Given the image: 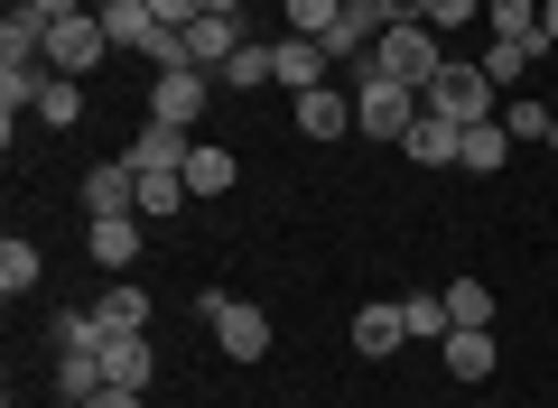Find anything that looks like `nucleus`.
Listing matches in <instances>:
<instances>
[{
  "label": "nucleus",
  "mask_w": 558,
  "mask_h": 408,
  "mask_svg": "<svg viewBox=\"0 0 558 408\" xmlns=\"http://www.w3.org/2000/svg\"><path fill=\"white\" fill-rule=\"evenodd\" d=\"M539 57H549V38H494V47H484V75H494V84H521V75H531V65Z\"/></svg>",
  "instance_id": "nucleus-17"
},
{
  "label": "nucleus",
  "mask_w": 558,
  "mask_h": 408,
  "mask_svg": "<svg viewBox=\"0 0 558 408\" xmlns=\"http://www.w3.org/2000/svg\"><path fill=\"white\" fill-rule=\"evenodd\" d=\"M84 10H121V0H84Z\"/></svg>",
  "instance_id": "nucleus-38"
},
{
  "label": "nucleus",
  "mask_w": 558,
  "mask_h": 408,
  "mask_svg": "<svg viewBox=\"0 0 558 408\" xmlns=\"http://www.w3.org/2000/svg\"><path fill=\"white\" fill-rule=\"evenodd\" d=\"M418 20H428V28H465V20H484V0H428Z\"/></svg>",
  "instance_id": "nucleus-31"
},
{
  "label": "nucleus",
  "mask_w": 558,
  "mask_h": 408,
  "mask_svg": "<svg viewBox=\"0 0 558 408\" xmlns=\"http://www.w3.org/2000/svg\"><path fill=\"white\" fill-rule=\"evenodd\" d=\"M84 251H94V270H131L140 260V214H84Z\"/></svg>",
  "instance_id": "nucleus-8"
},
{
  "label": "nucleus",
  "mask_w": 558,
  "mask_h": 408,
  "mask_svg": "<svg viewBox=\"0 0 558 408\" xmlns=\"http://www.w3.org/2000/svg\"><path fill=\"white\" fill-rule=\"evenodd\" d=\"M484 28L494 38H549L539 28V0H484Z\"/></svg>",
  "instance_id": "nucleus-27"
},
{
  "label": "nucleus",
  "mask_w": 558,
  "mask_h": 408,
  "mask_svg": "<svg viewBox=\"0 0 558 408\" xmlns=\"http://www.w3.org/2000/svg\"><path fill=\"white\" fill-rule=\"evenodd\" d=\"M289 121H299L307 139H344V131H354V94L317 84V94H299V112H289Z\"/></svg>",
  "instance_id": "nucleus-12"
},
{
  "label": "nucleus",
  "mask_w": 558,
  "mask_h": 408,
  "mask_svg": "<svg viewBox=\"0 0 558 408\" xmlns=\"http://www.w3.org/2000/svg\"><path fill=\"white\" fill-rule=\"evenodd\" d=\"M502 131H512V139H549V131H558V112L521 94V102H502Z\"/></svg>",
  "instance_id": "nucleus-30"
},
{
  "label": "nucleus",
  "mask_w": 558,
  "mask_h": 408,
  "mask_svg": "<svg viewBox=\"0 0 558 408\" xmlns=\"http://www.w3.org/2000/svg\"><path fill=\"white\" fill-rule=\"evenodd\" d=\"M20 10H28V20H47V28H57V20H75L84 0H20Z\"/></svg>",
  "instance_id": "nucleus-33"
},
{
  "label": "nucleus",
  "mask_w": 558,
  "mask_h": 408,
  "mask_svg": "<svg viewBox=\"0 0 558 408\" xmlns=\"http://www.w3.org/2000/svg\"><path fill=\"white\" fill-rule=\"evenodd\" d=\"M186 149H196L186 131H168V121H149V131H140V139H131L121 158H131V168H186Z\"/></svg>",
  "instance_id": "nucleus-18"
},
{
  "label": "nucleus",
  "mask_w": 558,
  "mask_h": 408,
  "mask_svg": "<svg viewBox=\"0 0 558 408\" xmlns=\"http://www.w3.org/2000/svg\"><path fill=\"white\" fill-rule=\"evenodd\" d=\"M84 408H140V390H121V381H102V390H94V399H84Z\"/></svg>",
  "instance_id": "nucleus-34"
},
{
  "label": "nucleus",
  "mask_w": 558,
  "mask_h": 408,
  "mask_svg": "<svg viewBox=\"0 0 558 408\" xmlns=\"http://www.w3.org/2000/svg\"><path fill=\"white\" fill-rule=\"evenodd\" d=\"M447 325H494V288H484V279H447Z\"/></svg>",
  "instance_id": "nucleus-26"
},
{
  "label": "nucleus",
  "mask_w": 558,
  "mask_h": 408,
  "mask_svg": "<svg viewBox=\"0 0 558 408\" xmlns=\"http://www.w3.org/2000/svg\"><path fill=\"white\" fill-rule=\"evenodd\" d=\"M149 20H159V28H196L205 0H149Z\"/></svg>",
  "instance_id": "nucleus-32"
},
{
  "label": "nucleus",
  "mask_w": 558,
  "mask_h": 408,
  "mask_svg": "<svg viewBox=\"0 0 558 408\" xmlns=\"http://www.w3.org/2000/svg\"><path fill=\"white\" fill-rule=\"evenodd\" d=\"M205 94H215V75H205V65H159V75H149V121L196 131V121H205Z\"/></svg>",
  "instance_id": "nucleus-5"
},
{
  "label": "nucleus",
  "mask_w": 558,
  "mask_h": 408,
  "mask_svg": "<svg viewBox=\"0 0 558 408\" xmlns=\"http://www.w3.org/2000/svg\"><path fill=\"white\" fill-rule=\"evenodd\" d=\"M102 390V353H57V399H94Z\"/></svg>",
  "instance_id": "nucleus-28"
},
{
  "label": "nucleus",
  "mask_w": 558,
  "mask_h": 408,
  "mask_svg": "<svg viewBox=\"0 0 558 408\" xmlns=\"http://www.w3.org/2000/svg\"><path fill=\"white\" fill-rule=\"evenodd\" d=\"M381 10H391V20H418V10H428V0H381Z\"/></svg>",
  "instance_id": "nucleus-35"
},
{
  "label": "nucleus",
  "mask_w": 558,
  "mask_h": 408,
  "mask_svg": "<svg viewBox=\"0 0 558 408\" xmlns=\"http://www.w3.org/2000/svg\"><path fill=\"white\" fill-rule=\"evenodd\" d=\"M539 28H549V47H558V0H539Z\"/></svg>",
  "instance_id": "nucleus-36"
},
{
  "label": "nucleus",
  "mask_w": 558,
  "mask_h": 408,
  "mask_svg": "<svg viewBox=\"0 0 558 408\" xmlns=\"http://www.w3.org/2000/svg\"><path fill=\"white\" fill-rule=\"evenodd\" d=\"M270 75L289 84V94H317V84H326V47H317V38H299V28H289V38L270 47Z\"/></svg>",
  "instance_id": "nucleus-11"
},
{
  "label": "nucleus",
  "mask_w": 558,
  "mask_h": 408,
  "mask_svg": "<svg viewBox=\"0 0 558 408\" xmlns=\"http://www.w3.org/2000/svg\"><path fill=\"white\" fill-rule=\"evenodd\" d=\"M178 205H186V168H140V214L168 223Z\"/></svg>",
  "instance_id": "nucleus-21"
},
{
  "label": "nucleus",
  "mask_w": 558,
  "mask_h": 408,
  "mask_svg": "<svg viewBox=\"0 0 558 408\" xmlns=\"http://www.w3.org/2000/svg\"><path fill=\"white\" fill-rule=\"evenodd\" d=\"M38 121H47V131H75V121H84V84L75 75H47L38 84Z\"/></svg>",
  "instance_id": "nucleus-24"
},
{
  "label": "nucleus",
  "mask_w": 558,
  "mask_h": 408,
  "mask_svg": "<svg viewBox=\"0 0 558 408\" xmlns=\"http://www.w3.org/2000/svg\"><path fill=\"white\" fill-rule=\"evenodd\" d=\"M400 325H410V344H447V334H457L438 288H410V297H400Z\"/></svg>",
  "instance_id": "nucleus-19"
},
{
  "label": "nucleus",
  "mask_w": 558,
  "mask_h": 408,
  "mask_svg": "<svg viewBox=\"0 0 558 408\" xmlns=\"http://www.w3.org/2000/svg\"><path fill=\"white\" fill-rule=\"evenodd\" d=\"M457 149H465V131H457V121H438V112H418V131L400 139L410 168H457Z\"/></svg>",
  "instance_id": "nucleus-13"
},
{
  "label": "nucleus",
  "mask_w": 558,
  "mask_h": 408,
  "mask_svg": "<svg viewBox=\"0 0 558 408\" xmlns=\"http://www.w3.org/2000/svg\"><path fill=\"white\" fill-rule=\"evenodd\" d=\"M205 10H223V20H242V0H205Z\"/></svg>",
  "instance_id": "nucleus-37"
},
{
  "label": "nucleus",
  "mask_w": 558,
  "mask_h": 408,
  "mask_svg": "<svg viewBox=\"0 0 558 408\" xmlns=\"http://www.w3.org/2000/svg\"><path fill=\"white\" fill-rule=\"evenodd\" d=\"M84 214H140V168L131 158H102V168L84 176Z\"/></svg>",
  "instance_id": "nucleus-9"
},
{
  "label": "nucleus",
  "mask_w": 558,
  "mask_h": 408,
  "mask_svg": "<svg viewBox=\"0 0 558 408\" xmlns=\"http://www.w3.org/2000/svg\"><path fill=\"white\" fill-rule=\"evenodd\" d=\"M494 94H502V84L484 75V65L447 57L438 75H428V94H418V102H428V112H438V121H457V131H465V121H494Z\"/></svg>",
  "instance_id": "nucleus-2"
},
{
  "label": "nucleus",
  "mask_w": 558,
  "mask_h": 408,
  "mask_svg": "<svg viewBox=\"0 0 558 408\" xmlns=\"http://www.w3.org/2000/svg\"><path fill=\"white\" fill-rule=\"evenodd\" d=\"M38 279H47L38 242H20V233H10V242H0V288H10V297H28V288H38Z\"/></svg>",
  "instance_id": "nucleus-25"
},
{
  "label": "nucleus",
  "mask_w": 558,
  "mask_h": 408,
  "mask_svg": "<svg viewBox=\"0 0 558 408\" xmlns=\"http://www.w3.org/2000/svg\"><path fill=\"white\" fill-rule=\"evenodd\" d=\"M215 84H233V94H260V84H279V75H270V47H252V38H242L233 57L215 65Z\"/></svg>",
  "instance_id": "nucleus-22"
},
{
  "label": "nucleus",
  "mask_w": 558,
  "mask_h": 408,
  "mask_svg": "<svg viewBox=\"0 0 558 408\" xmlns=\"http://www.w3.org/2000/svg\"><path fill=\"white\" fill-rule=\"evenodd\" d=\"M112 57V28H102V10H75V20H57L47 28V65H57V75H94V65Z\"/></svg>",
  "instance_id": "nucleus-6"
},
{
  "label": "nucleus",
  "mask_w": 558,
  "mask_h": 408,
  "mask_svg": "<svg viewBox=\"0 0 558 408\" xmlns=\"http://www.w3.org/2000/svg\"><path fill=\"white\" fill-rule=\"evenodd\" d=\"M502 158H512V131H502V121H465V149H457V168H475V176H494Z\"/></svg>",
  "instance_id": "nucleus-20"
},
{
  "label": "nucleus",
  "mask_w": 558,
  "mask_h": 408,
  "mask_svg": "<svg viewBox=\"0 0 558 408\" xmlns=\"http://www.w3.org/2000/svg\"><path fill=\"white\" fill-rule=\"evenodd\" d=\"M438 28L428 20H391L373 38V57H363V75H391V84H410V94H428V75H438Z\"/></svg>",
  "instance_id": "nucleus-1"
},
{
  "label": "nucleus",
  "mask_w": 558,
  "mask_h": 408,
  "mask_svg": "<svg viewBox=\"0 0 558 408\" xmlns=\"http://www.w3.org/2000/svg\"><path fill=\"white\" fill-rule=\"evenodd\" d=\"M549 149H558V131H549Z\"/></svg>",
  "instance_id": "nucleus-40"
},
{
  "label": "nucleus",
  "mask_w": 558,
  "mask_h": 408,
  "mask_svg": "<svg viewBox=\"0 0 558 408\" xmlns=\"http://www.w3.org/2000/svg\"><path fill=\"white\" fill-rule=\"evenodd\" d=\"M178 38H186V65H205V75H215V65L233 57V47H242V20H223V10H205V20H196V28H178Z\"/></svg>",
  "instance_id": "nucleus-14"
},
{
  "label": "nucleus",
  "mask_w": 558,
  "mask_h": 408,
  "mask_svg": "<svg viewBox=\"0 0 558 408\" xmlns=\"http://www.w3.org/2000/svg\"><path fill=\"white\" fill-rule=\"evenodd\" d=\"M186 195H233V149H186Z\"/></svg>",
  "instance_id": "nucleus-23"
},
{
  "label": "nucleus",
  "mask_w": 558,
  "mask_h": 408,
  "mask_svg": "<svg viewBox=\"0 0 558 408\" xmlns=\"http://www.w3.org/2000/svg\"><path fill=\"white\" fill-rule=\"evenodd\" d=\"M196 316L215 325V344L233 353V362H270V316H260L252 297H223V288H205V297H196Z\"/></svg>",
  "instance_id": "nucleus-4"
},
{
  "label": "nucleus",
  "mask_w": 558,
  "mask_h": 408,
  "mask_svg": "<svg viewBox=\"0 0 558 408\" xmlns=\"http://www.w3.org/2000/svg\"><path fill=\"white\" fill-rule=\"evenodd\" d=\"M102 381H121V390H149V371H159V344L149 334H102Z\"/></svg>",
  "instance_id": "nucleus-10"
},
{
  "label": "nucleus",
  "mask_w": 558,
  "mask_h": 408,
  "mask_svg": "<svg viewBox=\"0 0 558 408\" xmlns=\"http://www.w3.org/2000/svg\"><path fill=\"white\" fill-rule=\"evenodd\" d=\"M57 408H84V399H57Z\"/></svg>",
  "instance_id": "nucleus-39"
},
{
  "label": "nucleus",
  "mask_w": 558,
  "mask_h": 408,
  "mask_svg": "<svg viewBox=\"0 0 558 408\" xmlns=\"http://www.w3.org/2000/svg\"><path fill=\"white\" fill-rule=\"evenodd\" d=\"M94 325H102V334H149V297L121 279V288H102V297H94Z\"/></svg>",
  "instance_id": "nucleus-16"
},
{
  "label": "nucleus",
  "mask_w": 558,
  "mask_h": 408,
  "mask_svg": "<svg viewBox=\"0 0 558 408\" xmlns=\"http://www.w3.org/2000/svg\"><path fill=\"white\" fill-rule=\"evenodd\" d=\"M418 112H428V102H418L410 84H391V75H363L354 84V131L363 139H391V149H400V139L418 131Z\"/></svg>",
  "instance_id": "nucleus-3"
},
{
  "label": "nucleus",
  "mask_w": 558,
  "mask_h": 408,
  "mask_svg": "<svg viewBox=\"0 0 558 408\" xmlns=\"http://www.w3.org/2000/svg\"><path fill=\"white\" fill-rule=\"evenodd\" d=\"M438 362L457 371L465 390H475V381H494V362H502V344H494V325H457V334H447V344H438Z\"/></svg>",
  "instance_id": "nucleus-7"
},
{
  "label": "nucleus",
  "mask_w": 558,
  "mask_h": 408,
  "mask_svg": "<svg viewBox=\"0 0 558 408\" xmlns=\"http://www.w3.org/2000/svg\"><path fill=\"white\" fill-rule=\"evenodd\" d=\"M289 28H299V38H336V28H344V0H289Z\"/></svg>",
  "instance_id": "nucleus-29"
},
{
  "label": "nucleus",
  "mask_w": 558,
  "mask_h": 408,
  "mask_svg": "<svg viewBox=\"0 0 558 408\" xmlns=\"http://www.w3.org/2000/svg\"><path fill=\"white\" fill-rule=\"evenodd\" d=\"M400 344H410V325H400V307H354V353H363V362H391Z\"/></svg>",
  "instance_id": "nucleus-15"
}]
</instances>
